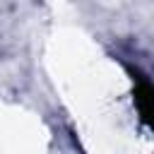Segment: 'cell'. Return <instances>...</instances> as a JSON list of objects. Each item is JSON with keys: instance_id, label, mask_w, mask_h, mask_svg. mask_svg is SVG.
Here are the masks:
<instances>
[{"instance_id": "obj_1", "label": "cell", "mask_w": 154, "mask_h": 154, "mask_svg": "<svg viewBox=\"0 0 154 154\" xmlns=\"http://www.w3.org/2000/svg\"><path fill=\"white\" fill-rule=\"evenodd\" d=\"M135 101H137V108H140V116L142 120L154 130V87L142 82L135 91Z\"/></svg>"}]
</instances>
